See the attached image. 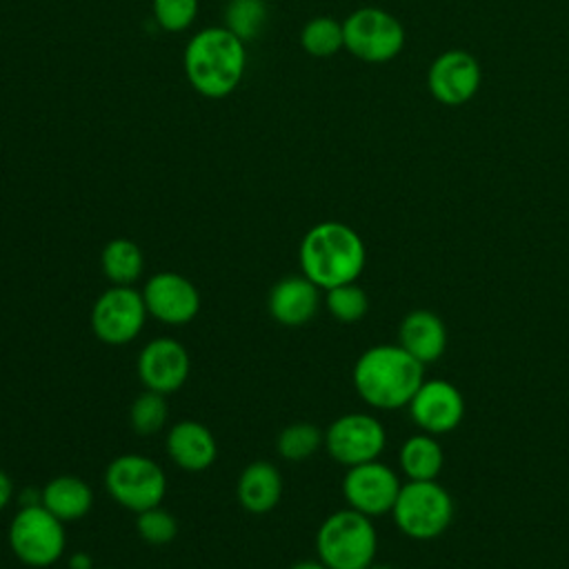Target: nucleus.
<instances>
[{"mask_svg":"<svg viewBox=\"0 0 569 569\" xmlns=\"http://www.w3.org/2000/svg\"><path fill=\"white\" fill-rule=\"evenodd\" d=\"M353 389L365 405L380 411L409 407L425 380V365L400 345H373L353 362Z\"/></svg>","mask_w":569,"mask_h":569,"instance_id":"f257e3e1","label":"nucleus"},{"mask_svg":"<svg viewBox=\"0 0 569 569\" xmlns=\"http://www.w3.org/2000/svg\"><path fill=\"white\" fill-rule=\"evenodd\" d=\"M247 42L224 24L204 27L184 47L182 64L189 84L204 98H227L238 89L247 69Z\"/></svg>","mask_w":569,"mask_h":569,"instance_id":"f03ea898","label":"nucleus"},{"mask_svg":"<svg viewBox=\"0 0 569 569\" xmlns=\"http://www.w3.org/2000/svg\"><path fill=\"white\" fill-rule=\"evenodd\" d=\"M300 271L322 291L356 282L367 262V249L356 229L338 220L313 224L300 240Z\"/></svg>","mask_w":569,"mask_h":569,"instance_id":"7ed1b4c3","label":"nucleus"},{"mask_svg":"<svg viewBox=\"0 0 569 569\" xmlns=\"http://www.w3.org/2000/svg\"><path fill=\"white\" fill-rule=\"evenodd\" d=\"M316 553L327 569H367L376 562L378 531L369 516L351 507L338 509L320 522Z\"/></svg>","mask_w":569,"mask_h":569,"instance_id":"20e7f679","label":"nucleus"},{"mask_svg":"<svg viewBox=\"0 0 569 569\" xmlns=\"http://www.w3.org/2000/svg\"><path fill=\"white\" fill-rule=\"evenodd\" d=\"M453 513V498L438 480H407L391 509L398 531L411 540H433L442 536Z\"/></svg>","mask_w":569,"mask_h":569,"instance_id":"39448f33","label":"nucleus"},{"mask_svg":"<svg viewBox=\"0 0 569 569\" xmlns=\"http://www.w3.org/2000/svg\"><path fill=\"white\" fill-rule=\"evenodd\" d=\"M9 547L13 556L33 569L56 565L67 547L64 522L49 509L38 505H22L9 525Z\"/></svg>","mask_w":569,"mask_h":569,"instance_id":"423d86ee","label":"nucleus"},{"mask_svg":"<svg viewBox=\"0 0 569 569\" xmlns=\"http://www.w3.org/2000/svg\"><path fill=\"white\" fill-rule=\"evenodd\" d=\"M104 489L120 507L140 513L164 500L167 473L147 456L122 453L109 462L104 471Z\"/></svg>","mask_w":569,"mask_h":569,"instance_id":"0eeeda50","label":"nucleus"},{"mask_svg":"<svg viewBox=\"0 0 569 569\" xmlns=\"http://www.w3.org/2000/svg\"><path fill=\"white\" fill-rule=\"evenodd\" d=\"M345 49L365 62H387L396 58L405 44V29L385 9L362 7L342 22Z\"/></svg>","mask_w":569,"mask_h":569,"instance_id":"6e6552de","label":"nucleus"},{"mask_svg":"<svg viewBox=\"0 0 569 569\" xmlns=\"http://www.w3.org/2000/svg\"><path fill=\"white\" fill-rule=\"evenodd\" d=\"M147 316L149 311L142 291L133 287L111 284L96 298L89 322L98 340L120 347L140 336Z\"/></svg>","mask_w":569,"mask_h":569,"instance_id":"1a4fd4ad","label":"nucleus"},{"mask_svg":"<svg viewBox=\"0 0 569 569\" xmlns=\"http://www.w3.org/2000/svg\"><path fill=\"white\" fill-rule=\"evenodd\" d=\"M385 447L387 429L371 413H342L325 431V449L342 467H356L378 460Z\"/></svg>","mask_w":569,"mask_h":569,"instance_id":"9d476101","label":"nucleus"},{"mask_svg":"<svg viewBox=\"0 0 569 569\" xmlns=\"http://www.w3.org/2000/svg\"><path fill=\"white\" fill-rule=\"evenodd\" d=\"M400 487L402 482L398 473L389 465L380 462V458L347 467V473L342 478V496L347 500V507L369 518L391 513Z\"/></svg>","mask_w":569,"mask_h":569,"instance_id":"9b49d317","label":"nucleus"},{"mask_svg":"<svg viewBox=\"0 0 569 569\" xmlns=\"http://www.w3.org/2000/svg\"><path fill=\"white\" fill-rule=\"evenodd\" d=\"M413 425L431 436H445L458 429L465 418L462 391L442 378H425L409 402Z\"/></svg>","mask_w":569,"mask_h":569,"instance_id":"f8f14e48","label":"nucleus"},{"mask_svg":"<svg viewBox=\"0 0 569 569\" xmlns=\"http://www.w3.org/2000/svg\"><path fill=\"white\" fill-rule=\"evenodd\" d=\"M191 371V358L187 347L169 336L149 340L138 353V378L149 391L173 393L178 391Z\"/></svg>","mask_w":569,"mask_h":569,"instance_id":"ddd939ff","label":"nucleus"},{"mask_svg":"<svg viewBox=\"0 0 569 569\" xmlns=\"http://www.w3.org/2000/svg\"><path fill=\"white\" fill-rule=\"evenodd\" d=\"M151 318L164 325H187L200 311V293L191 280L176 271L153 273L142 289Z\"/></svg>","mask_w":569,"mask_h":569,"instance_id":"4468645a","label":"nucleus"},{"mask_svg":"<svg viewBox=\"0 0 569 569\" xmlns=\"http://www.w3.org/2000/svg\"><path fill=\"white\" fill-rule=\"evenodd\" d=\"M482 73L478 60L460 49L440 53L427 73L429 91L442 104L456 107L476 96Z\"/></svg>","mask_w":569,"mask_h":569,"instance_id":"2eb2a0df","label":"nucleus"},{"mask_svg":"<svg viewBox=\"0 0 569 569\" xmlns=\"http://www.w3.org/2000/svg\"><path fill=\"white\" fill-rule=\"evenodd\" d=\"M320 307V287H316L307 276H284L280 278L267 296L269 316L284 327H300L309 322Z\"/></svg>","mask_w":569,"mask_h":569,"instance_id":"dca6fc26","label":"nucleus"},{"mask_svg":"<svg viewBox=\"0 0 569 569\" xmlns=\"http://www.w3.org/2000/svg\"><path fill=\"white\" fill-rule=\"evenodd\" d=\"M447 340L442 318L429 309H413L400 320L398 345L425 367L445 356Z\"/></svg>","mask_w":569,"mask_h":569,"instance_id":"f3484780","label":"nucleus"},{"mask_svg":"<svg viewBox=\"0 0 569 569\" xmlns=\"http://www.w3.org/2000/svg\"><path fill=\"white\" fill-rule=\"evenodd\" d=\"M164 447L176 467L193 473L209 469L218 456L213 433L198 420L176 422L167 433Z\"/></svg>","mask_w":569,"mask_h":569,"instance_id":"a211bd4d","label":"nucleus"},{"mask_svg":"<svg viewBox=\"0 0 569 569\" xmlns=\"http://www.w3.org/2000/svg\"><path fill=\"white\" fill-rule=\"evenodd\" d=\"M236 496L244 511L262 516L278 507L282 498V476L269 460L249 462L236 482Z\"/></svg>","mask_w":569,"mask_h":569,"instance_id":"6ab92c4d","label":"nucleus"},{"mask_svg":"<svg viewBox=\"0 0 569 569\" xmlns=\"http://www.w3.org/2000/svg\"><path fill=\"white\" fill-rule=\"evenodd\" d=\"M40 493L42 507L62 522L80 520L93 507V489L78 476H56L40 489Z\"/></svg>","mask_w":569,"mask_h":569,"instance_id":"aec40b11","label":"nucleus"},{"mask_svg":"<svg viewBox=\"0 0 569 569\" xmlns=\"http://www.w3.org/2000/svg\"><path fill=\"white\" fill-rule=\"evenodd\" d=\"M398 467L407 480H438L445 467V451L438 436L425 431L409 436L400 445Z\"/></svg>","mask_w":569,"mask_h":569,"instance_id":"412c9836","label":"nucleus"},{"mask_svg":"<svg viewBox=\"0 0 569 569\" xmlns=\"http://www.w3.org/2000/svg\"><path fill=\"white\" fill-rule=\"evenodd\" d=\"M100 267L111 284L133 287V282L142 276L144 256L133 240L113 238L104 244L100 253Z\"/></svg>","mask_w":569,"mask_h":569,"instance_id":"4be33fe9","label":"nucleus"},{"mask_svg":"<svg viewBox=\"0 0 569 569\" xmlns=\"http://www.w3.org/2000/svg\"><path fill=\"white\" fill-rule=\"evenodd\" d=\"M302 49L313 58H329L345 47L342 22L329 16L311 18L300 31Z\"/></svg>","mask_w":569,"mask_h":569,"instance_id":"5701e85b","label":"nucleus"},{"mask_svg":"<svg viewBox=\"0 0 569 569\" xmlns=\"http://www.w3.org/2000/svg\"><path fill=\"white\" fill-rule=\"evenodd\" d=\"M320 447H325V431L311 422H291L280 431L276 440L278 453L289 462H302L311 458Z\"/></svg>","mask_w":569,"mask_h":569,"instance_id":"b1692460","label":"nucleus"},{"mask_svg":"<svg viewBox=\"0 0 569 569\" xmlns=\"http://www.w3.org/2000/svg\"><path fill=\"white\" fill-rule=\"evenodd\" d=\"M267 16L264 0H229L224 7V27L242 42H249L262 33Z\"/></svg>","mask_w":569,"mask_h":569,"instance_id":"393cba45","label":"nucleus"},{"mask_svg":"<svg viewBox=\"0 0 569 569\" xmlns=\"http://www.w3.org/2000/svg\"><path fill=\"white\" fill-rule=\"evenodd\" d=\"M169 405L167 396L144 389L129 407V425L140 436L158 433L167 425Z\"/></svg>","mask_w":569,"mask_h":569,"instance_id":"a878e982","label":"nucleus"},{"mask_svg":"<svg viewBox=\"0 0 569 569\" xmlns=\"http://www.w3.org/2000/svg\"><path fill=\"white\" fill-rule=\"evenodd\" d=\"M325 307L338 322H358L369 311V298L358 282H347L325 291Z\"/></svg>","mask_w":569,"mask_h":569,"instance_id":"bb28decb","label":"nucleus"},{"mask_svg":"<svg viewBox=\"0 0 569 569\" xmlns=\"http://www.w3.org/2000/svg\"><path fill=\"white\" fill-rule=\"evenodd\" d=\"M136 529H138V536L147 545L162 547V545H169L176 538L178 522H176L173 513H169L167 509H162L158 505V507H151V509H144V511L138 513Z\"/></svg>","mask_w":569,"mask_h":569,"instance_id":"cd10ccee","label":"nucleus"},{"mask_svg":"<svg viewBox=\"0 0 569 569\" xmlns=\"http://www.w3.org/2000/svg\"><path fill=\"white\" fill-rule=\"evenodd\" d=\"M151 7L160 29L171 33L189 29L198 16V0H151Z\"/></svg>","mask_w":569,"mask_h":569,"instance_id":"c85d7f7f","label":"nucleus"},{"mask_svg":"<svg viewBox=\"0 0 569 569\" xmlns=\"http://www.w3.org/2000/svg\"><path fill=\"white\" fill-rule=\"evenodd\" d=\"M11 500H13V480L9 478V473L0 469V513L9 507Z\"/></svg>","mask_w":569,"mask_h":569,"instance_id":"c756f323","label":"nucleus"},{"mask_svg":"<svg viewBox=\"0 0 569 569\" xmlns=\"http://www.w3.org/2000/svg\"><path fill=\"white\" fill-rule=\"evenodd\" d=\"M69 569H93V565L87 553H73L69 560Z\"/></svg>","mask_w":569,"mask_h":569,"instance_id":"7c9ffc66","label":"nucleus"},{"mask_svg":"<svg viewBox=\"0 0 569 569\" xmlns=\"http://www.w3.org/2000/svg\"><path fill=\"white\" fill-rule=\"evenodd\" d=\"M289 569H327V567L320 560H298Z\"/></svg>","mask_w":569,"mask_h":569,"instance_id":"2f4dec72","label":"nucleus"},{"mask_svg":"<svg viewBox=\"0 0 569 569\" xmlns=\"http://www.w3.org/2000/svg\"><path fill=\"white\" fill-rule=\"evenodd\" d=\"M367 569H396V567H391V565H385V562H371Z\"/></svg>","mask_w":569,"mask_h":569,"instance_id":"473e14b6","label":"nucleus"},{"mask_svg":"<svg viewBox=\"0 0 569 569\" xmlns=\"http://www.w3.org/2000/svg\"><path fill=\"white\" fill-rule=\"evenodd\" d=\"M93 569H109V567H93Z\"/></svg>","mask_w":569,"mask_h":569,"instance_id":"72a5a7b5","label":"nucleus"}]
</instances>
